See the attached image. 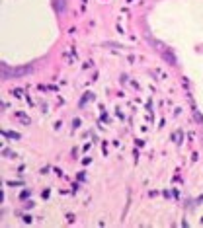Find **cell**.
Here are the masks:
<instances>
[{
    "mask_svg": "<svg viewBox=\"0 0 203 228\" xmlns=\"http://www.w3.org/2000/svg\"><path fill=\"white\" fill-rule=\"evenodd\" d=\"M33 72V66L25 65V66H6V63H2V78L8 80V78H18V76L29 74Z\"/></svg>",
    "mask_w": 203,
    "mask_h": 228,
    "instance_id": "6da1fadb",
    "label": "cell"
},
{
    "mask_svg": "<svg viewBox=\"0 0 203 228\" xmlns=\"http://www.w3.org/2000/svg\"><path fill=\"white\" fill-rule=\"evenodd\" d=\"M162 59H164L168 65H176V55L172 53L170 49H164V51H162Z\"/></svg>",
    "mask_w": 203,
    "mask_h": 228,
    "instance_id": "7a4b0ae2",
    "label": "cell"
},
{
    "mask_svg": "<svg viewBox=\"0 0 203 228\" xmlns=\"http://www.w3.org/2000/svg\"><path fill=\"white\" fill-rule=\"evenodd\" d=\"M53 8L57 12H65L67 10V0H53Z\"/></svg>",
    "mask_w": 203,
    "mask_h": 228,
    "instance_id": "3957f363",
    "label": "cell"
}]
</instances>
